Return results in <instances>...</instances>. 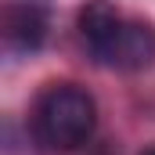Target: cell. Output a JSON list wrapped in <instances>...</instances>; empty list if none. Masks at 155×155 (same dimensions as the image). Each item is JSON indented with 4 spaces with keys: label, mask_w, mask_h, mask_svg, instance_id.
Wrapping results in <instances>:
<instances>
[{
    "label": "cell",
    "mask_w": 155,
    "mask_h": 155,
    "mask_svg": "<svg viewBox=\"0 0 155 155\" xmlns=\"http://www.w3.org/2000/svg\"><path fill=\"white\" fill-rule=\"evenodd\" d=\"M79 36L94 61L119 69V72H137L155 65V29L148 22H137L123 15L108 0H87L79 7Z\"/></svg>",
    "instance_id": "6da1fadb"
},
{
    "label": "cell",
    "mask_w": 155,
    "mask_h": 155,
    "mask_svg": "<svg viewBox=\"0 0 155 155\" xmlns=\"http://www.w3.org/2000/svg\"><path fill=\"white\" fill-rule=\"evenodd\" d=\"M29 126L43 152H76L94 137L97 105L76 83H54L36 97Z\"/></svg>",
    "instance_id": "7a4b0ae2"
},
{
    "label": "cell",
    "mask_w": 155,
    "mask_h": 155,
    "mask_svg": "<svg viewBox=\"0 0 155 155\" xmlns=\"http://www.w3.org/2000/svg\"><path fill=\"white\" fill-rule=\"evenodd\" d=\"M47 40V11L36 4H15L4 11V43L18 54H33Z\"/></svg>",
    "instance_id": "3957f363"
},
{
    "label": "cell",
    "mask_w": 155,
    "mask_h": 155,
    "mask_svg": "<svg viewBox=\"0 0 155 155\" xmlns=\"http://www.w3.org/2000/svg\"><path fill=\"white\" fill-rule=\"evenodd\" d=\"M144 155H155V148H152V152H144Z\"/></svg>",
    "instance_id": "277c9868"
}]
</instances>
